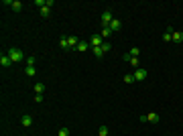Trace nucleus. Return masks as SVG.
<instances>
[{"instance_id": "f257e3e1", "label": "nucleus", "mask_w": 183, "mask_h": 136, "mask_svg": "<svg viewBox=\"0 0 183 136\" xmlns=\"http://www.w3.org/2000/svg\"><path fill=\"white\" fill-rule=\"evenodd\" d=\"M6 55H8V57L12 59V63H20V61L24 59L23 51H20L19 47H10V49H8V53H6Z\"/></svg>"}, {"instance_id": "f03ea898", "label": "nucleus", "mask_w": 183, "mask_h": 136, "mask_svg": "<svg viewBox=\"0 0 183 136\" xmlns=\"http://www.w3.org/2000/svg\"><path fill=\"white\" fill-rule=\"evenodd\" d=\"M112 12L110 10H104V12H102V27H104V29H106V27H110V23H112Z\"/></svg>"}, {"instance_id": "7ed1b4c3", "label": "nucleus", "mask_w": 183, "mask_h": 136, "mask_svg": "<svg viewBox=\"0 0 183 136\" xmlns=\"http://www.w3.org/2000/svg\"><path fill=\"white\" fill-rule=\"evenodd\" d=\"M132 75H134L136 81H145V79H147V69L138 67V69H134V73H132Z\"/></svg>"}, {"instance_id": "20e7f679", "label": "nucleus", "mask_w": 183, "mask_h": 136, "mask_svg": "<svg viewBox=\"0 0 183 136\" xmlns=\"http://www.w3.org/2000/svg\"><path fill=\"white\" fill-rule=\"evenodd\" d=\"M75 49H77V51H82V53H86V51H90V49H92V45H90V41H79Z\"/></svg>"}, {"instance_id": "39448f33", "label": "nucleus", "mask_w": 183, "mask_h": 136, "mask_svg": "<svg viewBox=\"0 0 183 136\" xmlns=\"http://www.w3.org/2000/svg\"><path fill=\"white\" fill-rule=\"evenodd\" d=\"M90 45H92V47H100V45H102V35H92V37H90Z\"/></svg>"}, {"instance_id": "423d86ee", "label": "nucleus", "mask_w": 183, "mask_h": 136, "mask_svg": "<svg viewBox=\"0 0 183 136\" xmlns=\"http://www.w3.org/2000/svg\"><path fill=\"white\" fill-rule=\"evenodd\" d=\"M108 29H110L112 33H118V31L122 29V23H120V20H118V19H114V20H112V23H110V27H108Z\"/></svg>"}, {"instance_id": "0eeeda50", "label": "nucleus", "mask_w": 183, "mask_h": 136, "mask_svg": "<svg viewBox=\"0 0 183 136\" xmlns=\"http://www.w3.org/2000/svg\"><path fill=\"white\" fill-rule=\"evenodd\" d=\"M0 65H2V67H10V65H12V59L8 57V55H0Z\"/></svg>"}, {"instance_id": "6e6552de", "label": "nucleus", "mask_w": 183, "mask_h": 136, "mask_svg": "<svg viewBox=\"0 0 183 136\" xmlns=\"http://www.w3.org/2000/svg\"><path fill=\"white\" fill-rule=\"evenodd\" d=\"M161 118H159V114L157 112H151V114H147V122H151V124H157Z\"/></svg>"}, {"instance_id": "1a4fd4ad", "label": "nucleus", "mask_w": 183, "mask_h": 136, "mask_svg": "<svg viewBox=\"0 0 183 136\" xmlns=\"http://www.w3.org/2000/svg\"><path fill=\"white\" fill-rule=\"evenodd\" d=\"M20 124H23V126H24V128H29V126H31V124H33V118H31V116H29V114H24V116H23V118H20Z\"/></svg>"}, {"instance_id": "9d476101", "label": "nucleus", "mask_w": 183, "mask_h": 136, "mask_svg": "<svg viewBox=\"0 0 183 136\" xmlns=\"http://www.w3.org/2000/svg\"><path fill=\"white\" fill-rule=\"evenodd\" d=\"M59 45H61L63 51H69V49H71V47H69V39H67V37H61V39H59Z\"/></svg>"}, {"instance_id": "9b49d317", "label": "nucleus", "mask_w": 183, "mask_h": 136, "mask_svg": "<svg viewBox=\"0 0 183 136\" xmlns=\"http://www.w3.org/2000/svg\"><path fill=\"white\" fill-rule=\"evenodd\" d=\"M24 73H27L29 77H33L35 73H37V69H35V65H27V67H24Z\"/></svg>"}, {"instance_id": "f8f14e48", "label": "nucleus", "mask_w": 183, "mask_h": 136, "mask_svg": "<svg viewBox=\"0 0 183 136\" xmlns=\"http://www.w3.org/2000/svg\"><path fill=\"white\" fill-rule=\"evenodd\" d=\"M33 88H35V93H43V92H45V83L37 81V83L33 85Z\"/></svg>"}, {"instance_id": "ddd939ff", "label": "nucleus", "mask_w": 183, "mask_h": 136, "mask_svg": "<svg viewBox=\"0 0 183 136\" xmlns=\"http://www.w3.org/2000/svg\"><path fill=\"white\" fill-rule=\"evenodd\" d=\"M173 43H183V35L179 31H173Z\"/></svg>"}, {"instance_id": "4468645a", "label": "nucleus", "mask_w": 183, "mask_h": 136, "mask_svg": "<svg viewBox=\"0 0 183 136\" xmlns=\"http://www.w3.org/2000/svg\"><path fill=\"white\" fill-rule=\"evenodd\" d=\"M41 16H43V19H49V16H51V8H49V6H43V8H41Z\"/></svg>"}, {"instance_id": "2eb2a0df", "label": "nucleus", "mask_w": 183, "mask_h": 136, "mask_svg": "<svg viewBox=\"0 0 183 136\" xmlns=\"http://www.w3.org/2000/svg\"><path fill=\"white\" fill-rule=\"evenodd\" d=\"M92 51H94V55H96L98 59H102V55H104V51H102V45H100V47H92Z\"/></svg>"}, {"instance_id": "dca6fc26", "label": "nucleus", "mask_w": 183, "mask_h": 136, "mask_svg": "<svg viewBox=\"0 0 183 136\" xmlns=\"http://www.w3.org/2000/svg\"><path fill=\"white\" fill-rule=\"evenodd\" d=\"M12 10H15V12H20V10H23V2L15 0V2H12Z\"/></svg>"}, {"instance_id": "f3484780", "label": "nucleus", "mask_w": 183, "mask_h": 136, "mask_svg": "<svg viewBox=\"0 0 183 136\" xmlns=\"http://www.w3.org/2000/svg\"><path fill=\"white\" fill-rule=\"evenodd\" d=\"M108 37H112V31L106 27V29H102V39H108Z\"/></svg>"}, {"instance_id": "a211bd4d", "label": "nucleus", "mask_w": 183, "mask_h": 136, "mask_svg": "<svg viewBox=\"0 0 183 136\" xmlns=\"http://www.w3.org/2000/svg\"><path fill=\"white\" fill-rule=\"evenodd\" d=\"M67 39H69V47H77V43H79L77 37H67Z\"/></svg>"}, {"instance_id": "6ab92c4d", "label": "nucleus", "mask_w": 183, "mask_h": 136, "mask_svg": "<svg viewBox=\"0 0 183 136\" xmlns=\"http://www.w3.org/2000/svg\"><path fill=\"white\" fill-rule=\"evenodd\" d=\"M136 79H134V75L132 73H128V75H124V83H134Z\"/></svg>"}, {"instance_id": "aec40b11", "label": "nucleus", "mask_w": 183, "mask_h": 136, "mask_svg": "<svg viewBox=\"0 0 183 136\" xmlns=\"http://www.w3.org/2000/svg\"><path fill=\"white\" fill-rule=\"evenodd\" d=\"M57 136H69V128H67V126H63L61 130L57 132Z\"/></svg>"}, {"instance_id": "412c9836", "label": "nucleus", "mask_w": 183, "mask_h": 136, "mask_svg": "<svg viewBox=\"0 0 183 136\" xmlns=\"http://www.w3.org/2000/svg\"><path fill=\"white\" fill-rule=\"evenodd\" d=\"M98 136H108V126H100V130H98Z\"/></svg>"}, {"instance_id": "4be33fe9", "label": "nucleus", "mask_w": 183, "mask_h": 136, "mask_svg": "<svg viewBox=\"0 0 183 136\" xmlns=\"http://www.w3.org/2000/svg\"><path fill=\"white\" fill-rule=\"evenodd\" d=\"M24 61H27V65H35V63H37V57H35V55H31V57H27Z\"/></svg>"}, {"instance_id": "5701e85b", "label": "nucleus", "mask_w": 183, "mask_h": 136, "mask_svg": "<svg viewBox=\"0 0 183 136\" xmlns=\"http://www.w3.org/2000/svg\"><path fill=\"white\" fill-rule=\"evenodd\" d=\"M128 53H130V57H136V55L140 53V49H138V47H132V49L128 51Z\"/></svg>"}, {"instance_id": "b1692460", "label": "nucleus", "mask_w": 183, "mask_h": 136, "mask_svg": "<svg viewBox=\"0 0 183 136\" xmlns=\"http://www.w3.org/2000/svg\"><path fill=\"white\" fill-rule=\"evenodd\" d=\"M128 63L132 65V67H134V69H138V57H132V59H130V61H128Z\"/></svg>"}, {"instance_id": "393cba45", "label": "nucleus", "mask_w": 183, "mask_h": 136, "mask_svg": "<svg viewBox=\"0 0 183 136\" xmlns=\"http://www.w3.org/2000/svg\"><path fill=\"white\" fill-rule=\"evenodd\" d=\"M110 49H112V45H110V43H102V51H104V53H108Z\"/></svg>"}, {"instance_id": "a878e982", "label": "nucleus", "mask_w": 183, "mask_h": 136, "mask_svg": "<svg viewBox=\"0 0 183 136\" xmlns=\"http://www.w3.org/2000/svg\"><path fill=\"white\" fill-rule=\"evenodd\" d=\"M43 102V93H35V104H41Z\"/></svg>"}]
</instances>
